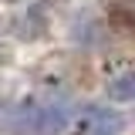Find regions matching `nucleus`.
Instances as JSON below:
<instances>
[{
	"mask_svg": "<svg viewBox=\"0 0 135 135\" xmlns=\"http://www.w3.org/2000/svg\"><path fill=\"white\" fill-rule=\"evenodd\" d=\"M17 115L27 128H34L41 135H54L71 122L74 105L68 95H54V98H44V101H27L24 108H17Z\"/></svg>",
	"mask_w": 135,
	"mask_h": 135,
	"instance_id": "f257e3e1",
	"label": "nucleus"
},
{
	"mask_svg": "<svg viewBox=\"0 0 135 135\" xmlns=\"http://www.w3.org/2000/svg\"><path fill=\"white\" fill-rule=\"evenodd\" d=\"M84 125L88 128H95V135H112L122 128V118L112 115V112H105V108H84Z\"/></svg>",
	"mask_w": 135,
	"mask_h": 135,
	"instance_id": "f03ea898",
	"label": "nucleus"
},
{
	"mask_svg": "<svg viewBox=\"0 0 135 135\" xmlns=\"http://www.w3.org/2000/svg\"><path fill=\"white\" fill-rule=\"evenodd\" d=\"M108 98L115 101H135V74H122L108 84Z\"/></svg>",
	"mask_w": 135,
	"mask_h": 135,
	"instance_id": "7ed1b4c3",
	"label": "nucleus"
}]
</instances>
